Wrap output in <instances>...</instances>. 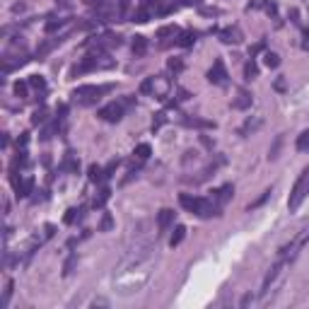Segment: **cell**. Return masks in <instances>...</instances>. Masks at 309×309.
<instances>
[{
	"mask_svg": "<svg viewBox=\"0 0 309 309\" xmlns=\"http://www.w3.org/2000/svg\"><path fill=\"white\" fill-rule=\"evenodd\" d=\"M179 203H182V208H186L189 213L198 215V218H213V215H218V208H220L215 200L191 196V193H182L179 196Z\"/></svg>",
	"mask_w": 309,
	"mask_h": 309,
	"instance_id": "1",
	"label": "cell"
},
{
	"mask_svg": "<svg viewBox=\"0 0 309 309\" xmlns=\"http://www.w3.org/2000/svg\"><path fill=\"white\" fill-rule=\"evenodd\" d=\"M109 90H111V85H80V87L73 90V99L80 107H94L101 99V94Z\"/></svg>",
	"mask_w": 309,
	"mask_h": 309,
	"instance_id": "2",
	"label": "cell"
},
{
	"mask_svg": "<svg viewBox=\"0 0 309 309\" xmlns=\"http://www.w3.org/2000/svg\"><path fill=\"white\" fill-rule=\"evenodd\" d=\"M107 68H114V61H111L109 56H104L101 51L97 54H90L82 58L80 65H75V75H82V73H90V70H107Z\"/></svg>",
	"mask_w": 309,
	"mask_h": 309,
	"instance_id": "3",
	"label": "cell"
},
{
	"mask_svg": "<svg viewBox=\"0 0 309 309\" xmlns=\"http://www.w3.org/2000/svg\"><path fill=\"white\" fill-rule=\"evenodd\" d=\"M309 196V167H304V172L300 174V179L295 182V186H292L290 191V198H288V208H290V213H295V210L302 205V200Z\"/></svg>",
	"mask_w": 309,
	"mask_h": 309,
	"instance_id": "4",
	"label": "cell"
},
{
	"mask_svg": "<svg viewBox=\"0 0 309 309\" xmlns=\"http://www.w3.org/2000/svg\"><path fill=\"white\" fill-rule=\"evenodd\" d=\"M307 242H309V227H307V229H302L300 235L295 237V239H292V242H290L288 246H282V249H280V256H278V259H280V261H285V264L290 266L292 261L297 259V254L302 251V246L307 244Z\"/></svg>",
	"mask_w": 309,
	"mask_h": 309,
	"instance_id": "5",
	"label": "cell"
},
{
	"mask_svg": "<svg viewBox=\"0 0 309 309\" xmlns=\"http://www.w3.org/2000/svg\"><path fill=\"white\" fill-rule=\"evenodd\" d=\"M131 97L128 99H118V101H111V104H107V107H101L99 109V118L101 121H107V123H118L121 118H123V111H126V107L131 104Z\"/></svg>",
	"mask_w": 309,
	"mask_h": 309,
	"instance_id": "6",
	"label": "cell"
},
{
	"mask_svg": "<svg viewBox=\"0 0 309 309\" xmlns=\"http://www.w3.org/2000/svg\"><path fill=\"white\" fill-rule=\"evenodd\" d=\"M140 92L143 94H152L157 99H167L169 94V82L164 78H145V82L140 85Z\"/></svg>",
	"mask_w": 309,
	"mask_h": 309,
	"instance_id": "7",
	"label": "cell"
},
{
	"mask_svg": "<svg viewBox=\"0 0 309 309\" xmlns=\"http://www.w3.org/2000/svg\"><path fill=\"white\" fill-rule=\"evenodd\" d=\"M227 78H229L227 68H225V63L218 58V61L213 63V68L208 70V80L213 82V85H218V87H225V85H227Z\"/></svg>",
	"mask_w": 309,
	"mask_h": 309,
	"instance_id": "8",
	"label": "cell"
},
{
	"mask_svg": "<svg viewBox=\"0 0 309 309\" xmlns=\"http://www.w3.org/2000/svg\"><path fill=\"white\" fill-rule=\"evenodd\" d=\"M32 189H34V179L32 176H24V179H15V191H17L19 198H27L29 193H32Z\"/></svg>",
	"mask_w": 309,
	"mask_h": 309,
	"instance_id": "9",
	"label": "cell"
},
{
	"mask_svg": "<svg viewBox=\"0 0 309 309\" xmlns=\"http://www.w3.org/2000/svg\"><path fill=\"white\" fill-rule=\"evenodd\" d=\"M172 222H174V210H169V208H162L160 213H157V227L162 229H169L172 227Z\"/></svg>",
	"mask_w": 309,
	"mask_h": 309,
	"instance_id": "10",
	"label": "cell"
},
{
	"mask_svg": "<svg viewBox=\"0 0 309 309\" xmlns=\"http://www.w3.org/2000/svg\"><path fill=\"white\" fill-rule=\"evenodd\" d=\"M232 196H235V186H232V184H225L222 189H218V191H215L213 200H215L218 205H222V203H227V200L232 198Z\"/></svg>",
	"mask_w": 309,
	"mask_h": 309,
	"instance_id": "11",
	"label": "cell"
},
{
	"mask_svg": "<svg viewBox=\"0 0 309 309\" xmlns=\"http://www.w3.org/2000/svg\"><path fill=\"white\" fill-rule=\"evenodd\" d=\"M220 39H222L225 44H239V41H242V32H239L237 27L222 29V32H220Z\"/></svg>",
	"mask_w": 309,
	"mask_h": 309,
	"instance_id": "12",
	"label": "cell"
},
{
	"mask_svg": "<svg viewBox=\"0 0 309 309\" xmlns=\"http://www.w3.org/2000/svg\"><path fill=\"white\" fill-rule=\"evenodd\" d=\"M232 107H235V109H249V107H251V94L246 90H239L237 92V99L232 101Z\"/></svg>",
	"mask_w": 309,
	"mask_h": 309,
	"instance_id": "13",
	"label": "cell"
},
{
	"mask_svg": "<svg viewBox=\"0 0 309 309\" xmlns=\"http://www.w3.org/2000/svg\"><path fill=\"white\" fill-rule=\"evenodd\" d=\"M145 51H147V39L145 37H133V54L136 56H145Z\"/></svg>",
	"mask_w": 309,
	"mask_h": 309,
	"instance_id": "14",
	"label": "cell"
},
{
	"mask_svg": "<svg viewBox=\"0 0 309 309\" xmlns=\"http://www.w3.org/2000/svg\"><path fill=\"white\" fill-rule=\"evenodd\" d=\"M184 123L191 128H215L213 121H203V118H184Z\"/></svg>",
	"mask_w": 309,
	"mask_h": 309,
	"instance_id": "15",
	"label": "cell"
},
{
	"mask_svg": "<svg viewBox=\"0 0 309 309\" xmlns=\"http://www.w3.org/2000/svg\"><path fill=\"white\" fill-rule=\"evenodd\" d=\"M295 147L300 150V152H309V131H302L300 136H297V143Z\"/></svg>",
	"mask_w": 309,
	"mask_h": 309,
	"instance_id": "16",
	"label": "cell"
},
{
	"mask_svg": "<svg viewBox=\"0 0 309 309\" xmlns=\"http://www.w3.org/2000/svg\"><path fill=\"white\" fill-rule=\"evenodd\" d=\"M184 237H186V227H184V225H179V227L174 229L172 239H169V246H179L184 242Z\"/></svg>",
	"mask_w": 309,
	"mask_h": 309,
	"instance_id": "17",
	"label": "cell"
},
{
	"mask_svg": "<svg viewBox=\"0 0 309 309\" xmlns=\"http://www.w3.org/2000/svg\"><path fill=\"white\" fill-rule=\"evenodd\" d=\"M29 85H32V87H34L37 92L46 94V80L41 78V75H32V78H29Z\"/></svg>",
	"mask_w": 309,
	"mask_h": 309,
	"instance_id": "18",
	"label": "cell"
},
{
	"mask_svg": "<svg viewBox=\"0 0 309 309\" xmlns=\"http://www.w3.org/2000/svg\"><path fill=\"white\" fill-rule=\"evenodd\" d=\"M179 34H182V32H179V27H174V24H172V27H162V29H160V32H157V39H167V37H179Z\"/></svg>",
	"mask_w": 309,
	"mask_h": 309,
	"instance_id": "19",
	"label": "cell"
},
{
	"mask_svg": "<svg viewBox=\"0 0 309 309\" xmlns=\"http://www.w3.org/2000/svg\"><path fill=\"white\" fill-rule=\"evenodd\" d=\"M150 152H152V150H150V145H147V143H140V145L136 147V157L138 160H147V157H150Z\"/></svg>",
	"mask_w": 309,
	"mask_h": 309,
	"instance_id": "20",
	"label": "cell"
},
{
	"mask_svg": "<svg viewBox=\"0 0 309 309\" xmlns=\"http://www.w3.org/2000/svg\"><path fill=\"white\" fill-rule=\"evenodd\" d=\"M101 179H107V176H104V169L97 167V164H92L90 167V182H101Z\"/></svg>",
	"mask_w": 309,
	"mask_h": 309,
	"instance_id": "21",
	"label": "cell"
},
{
	"mask_svg": "<svg viewBox=\"0 0 309 309\" xmlns=\"http://www.w3.org/2000/svg\"><path fill=\"white\" fill-rule=\"evenodd\" d=\"M256 73H259V68H256L254 58H251V61H249V63L244 65V78H246V80H254V78H256Z\"/></svg>",
	"mask_w": 309,
	"mask_h": 309,
	"instance_id": "22",
	"label": "cell"
},
{
	"mask_svg": "<svg viewBox=\"0 0 309 309\" xmlns=\"http://www.w3.org/2000/svg\"><path fill=\"white\" fill-rule=\"evenodd\" d=\"M65 24H68V19H51V22H46V32L51 34L56 29H63Z\"/></svg>",
	"mask_w": 309,
	"mask_h": 309,
	"instance_id": "23",
	"label": "cell"
},
{
	"mask_svg": "<svg viewBox=\"0 0 309 309\" xmlns=\"http://www.w3.org/2000/svg\"><path fill=\"white\" fill-rule=\"evenodd\" d=\"M264 58H266V65H268V68H278V65H280V56L273 54V51H268Z\"/></svg>",
	"mask_w": 309,
	"mask_h": 309,
	"instance_id": "24",
	"label": "cell"
},
{
	"mask_svg": "<svg viewBox=\"0 0 309 309\" xmlns=\"http://www.w3.org/2000/svg\"><path fill=\"white\" fill-rule=\"evenodd\" d=\"M193 41H196V34H193V32H186V34H179V41H176V44L179 46H191Z\"/></svg>",
	"mask_w": 309,
	"mask_h": 309,
	"instance_id": "25",
	"label": "cell"
},
{
	"mask_svg": "<svg viewBox=\"0 0 309 309\" xmlns=\"http://www.w3.org/2000/svg\"><path fill=\"white\" fill-rule=\"evenodd\" d=\"M109 189H101V193H99V198H94V208H101L107 200H109Z\"/></svg>",
	"mask_w": 309,
	"mask_h": 309,
	"instance_id": "26",
	"label": "cell"
},
{
	"mask_svg": "<svg viewBox=\"0 0 309 309\" xmlns=\"http://www.w3.org/2000/svg\"><path fill=\"white\" fill-rule=\"evenodd\" d=\"M111 227H114V220H111V215H109V213H107V215L101 218V225H99V229H101V232H109Z\"/></svg>",
	"mask_w": 309,
	"mask_h": 309,
	"instance_id": "27",
	"label": "cell"
},
{
	"mask_svg": "<svg viewBox=\"0 0 309 309\" xmlns=\"http://www.w3.org/2000/svg\"><path fill=\"white\" fill-rule=\"evenodd\" d=\"M75 264H78V256H70V259L65 261V266H63V275H70L73 268H75Z\"/></svg>",
	"mask_w": 309,
	"mask_h": 309,
	"instance_id": "28",
	"label": "cell"
},
{
	"mask_svg": "<svg viewBox=\"0 0 309 309\" xmlns=\"http://www.w3.org/2000/svg\"><path fill=\"white\" fill-rule=\"evenodd\" d=\"M44 121H46V109H37L34 111V116H32V123H37L39 126V123H44Z\"/></svg>",
	"mask_w": 309,
	"mask_h": 309,
	"instance_id": "29",
	"label": "cell"
},
{
	"mask_svg": "<svg viewBox=\"0 0 309 309\" xmlns=\"http://www.w3.org/2000/svg\"><path fill=\"white\" fill-rule=\"evenodd\" d=\"M12 280H8V285H5V295H3V307H8V302H10V297H12Z\"/></svg>",
	"mask_w": 309,
	"mask_h": 309,
	"instance_id": "30",
	"label": "cell"
},
{
	"mask_svg": "<svg viewBox=\"0 0 309 309\" xmlns=\"http://www.w3.org/2000/svg\"><path fill=\"white\" fill-rule=\"evenodd\" d=\"M261 126V118H256L254 123H251V121H246V126L242 128V131H239V133H242V136H246V133H249V131H254V128H259Z\"/></svg>",
	"mask_w": 309,
	"mask_h": 309,
	"instance_id": "31",
	"label": "cell"
},
{
	"mask_svg": "<svg viewBox=\"0 0 309 309\" xmlns=\"http://www.w3.org/2000/svg\"><path fill=\"white\" fill-rule=\"evenodd\" d=\"M78 213H80V210L70 208V210H68V215H65V222H68V225H73V222H75V218H80V215H78Z\"/></svg>",
	"mask_w": 309,
	"mask_h": 309,
	"instance_id": "32",
	"label": "cell"
},
{
	"mask_svg": "<svg viewBox=\"0 0 309 309\" xmlns=\"http://www.w3.org/2000/svg\"><path fill=\"white\" fill-rule=\"evenodd\" d=\"M116 167H118V160H114V162H109V167H107V169H104V176H107V179H109L111 174L116 172Z\"/></svg>",
	"mask_w": 309,
	"mask_h": 309,
	"instance_id": "33",
	"label": "cell"
},
{
	"mask_svg": "<svg viewBox=\"0 0 309 309\" xmlns=\"http://www.w3.org/2000/svg\"><path fill=\"white\" fill-rule=\"evenodd\" d=\"M15 92H17L19 97H24V94H27V82H17V85H15Z\"/></svg>",
	"mask_w": 309,
	"mask_h": 309,
	"instance_id": "34",
	"label": "cell"
},
{
	"mask_svg": "<svg viewBox=\"0 0 309 309\" xmlns=\"http://www.w3.org/2000/svg\"><path fill=\"white\" fill-rule=\"evenodd\" d=\"M268 196H271V189H268V191H264V196H261V198L256 200V203H251V205H249V210H251V208H259V205H261V203H264V200L268 198Z\"/></svg>",
	"mask_w": 309,
	"mask_h": 309,
	"instance_id": "35",
	"label": "cell"
},
{
	"mask_svg": "<svg viewBox=\"0 0 309 309\" xmlns=\"http://www.w3.org/2000/svg\"><path fill=\"white\" fill-rule=\"evenodd\" d=\"M85 5H90V8H97V5H101V3H107V0H82Z\"/></svg>",
	"mask_w": 309,
	"mask_h": 309,
	"instance_id": "36",
	"label": "cell"
},
{
	"mask_svg": "<svg viewBox=\"0 0 309 309\" xmlns=\"http://www.w3.org/2000/svg\"><path fill=\"white\" fill-rule=\"evenodd\" d=\"M169 68H172V70H182V63H179V61H169Z\"/></svg>",
	"mask_w": 309,
	"mask_h": 309,
	"instance_id": "37",
	"label": "cell"
},
{
	"mask_svg": "<svg viewBox=\"0 0 309 309\" xmlns=\"http://www.w3.org/2000/svg\"><path fill=\"white\" fill-rule=\"evenodd\" d=\"M302 48H304V51H309V32H307V34H304V41H302Z\"/></svg>",
	"mask_w": 309,
	"mask_h": 309,
	"instance_id": "38",
	"label": "cell"
}]
</instances>
